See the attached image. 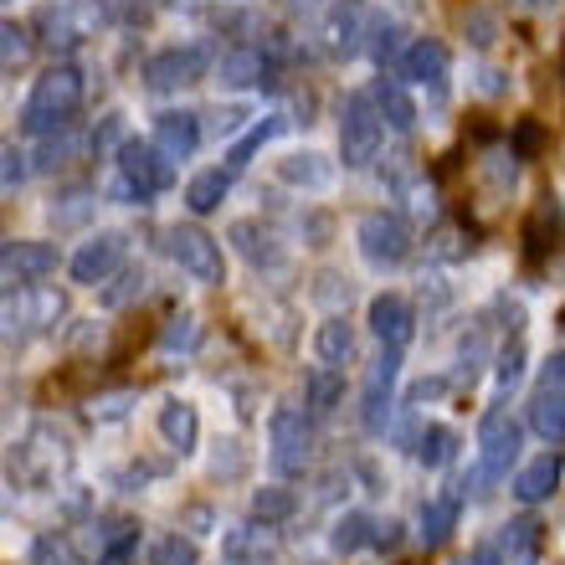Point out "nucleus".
Returning <instances> with one entry per match:
<instances>
[{
  "instance_id": "obj_44",
  "label": "nucleus",
  "mask_w": 565,
  "mask_h": 565,
  "mask_svg": "<svg viewBox=\"0 0 565 565\" xmlns=\"http://www.w3.org/2000/svg\"><path fill=\"white\" fill-rule=\"evenodd\" d=\"M73 154H77V139L67 135V129H62V135H46V145L36 149V170L46 175V170H57V164H67Z\"/></svg>"
},
{
  "instance_id": "obj_45",
  "label": "nucleus",
  "mask_w": 565,
  "mask_h": 565,
  "mask_svg": "<svg viewBox=\"0 0 565 565\" xmlns=\"http://www.w3.org/2000/svg\"><path fill=\"white\" fill-rule=\"evenodd\" d=\"M520 375H524V344L514 340L504 355H499V371H493V386H499V396H509V391L520 386Z\"/></svg>"
},
{
  "instance_id": "obj_52",
  "label": "nucleus",
  "mask_w": 565,
  "mask_h": 565,
  "mask_svg": "<svg viewBox=\"0 0 565 565\" xmlns=\"http://www.w3.org/2000/svg\"><path fill=\"white\" fill-rule=\"evenodd\" d=\"M185 524H195V535H211V530H216V509L191 504V509H185Z\"/></svg>"
},
{
  "instance_id": "obj_51",
  "label": "nucleus",
  "mask_w": 565,
  "mask_h": 565,
  "mask_svg": "<svg viewBox=\"0 0 565 565\" xmlns=\"http://www.w3.org/2000/svg\"><path fill=\"white\" fill-rule=\"evenodd\" d=\"M371 545L375 551H396V545H402V520H375Z\"/></svg>"
},
{
  "instance_id": "obj_48",
  "label": "nucleus",
  "mask_w": 565,
  "mask_h": 565,
  "mask_svg": "<svg viewBox=\"0 0 565 565\" xmlns=\"http://www.w3.org/2000/svg\"><path fill=\"white\" fill-rule=\"evenodd\" d=\"M0 160H6V175H0V185H6V191L26 185V175L36 170V164H26V149H15V145H6V154H0Z\"/></svg>"
},
{
  "instance_id": "obj_33",
  "label": "nucleus",
  "mask_w": 565,
  "mask_h": 565,
  "mask_svg": "<svg viewBox=\"0 0 565 565\" xmlns=\"http://www.w3.org/2000/svg\"><path fill=\"white\" fill-rule=\"evenodd\" d=\"M222 555H226V561H268V555H273L268 524L257 530V520H253V524H237V530H226V535H222Z\"/></svg>"
},
{
  "instance_id": "obj_10",
  "label": "nucleus",
  "mask_w": 565,
  "mask_h": 565,
  "mask_svg": "<svg viewBox=\"0 0 565 565\" xmlns=\"http://www.w3.org/2000/svg\"><path fill=\"white\" fill-rule=\"evenodd\" d=\"M396 381H402V350H381L365 371V386H360V427L381 437L391 427V402H396Z\"/></svg>"
},
{
  "instance_id": "obj_53",
  "label": "nucleus",
  "mask_w": 565,
  "mask_h": 565,
  "mask_svg": "<svg viewBox=\"0 0 565 565\" xmlns=\"http://www.w3.org/2000/svg\"><path fill=\"white\" fill-rule=\"evenodd\" d=\"M462 565H499V551H493V545H478V551L468 555Z\"/></svg>"
},
{
  "instance_id": "obj_26",
  "label": "nucleus",
  "mask_w": 565,
  "mask_h": 565,
  "mask_svg": "<svg viewBox=\"0 0 565 565\" xmlns=\"http://www.w3.org/2000/svg\"><path fill=\"white\" fill-rule=\"evenodd\" d=\"M93 540H98V565H124L139 551V520L108 514V520L93 524Z\"/></svg>"
},
{
  "instance_id": "obj_25",
  "label": "nucleus",
  "mask_w": 565,
  "mask_h": 565,
  "mask_svg": "<svg viewBox=\"0 0 565 565\" xmlns=\"http://www.w3.org/2000/svg\"><path fill=\"white\" fill-rule=\"evenodd\" d=\"M313 360H319V365H334V371H344V365L355 360V324H350L344 313H329L324 324L313 329Z\"/></svg>"
},
{
  "instance_id": "obj_34",
  "label": "nucleus",
  "mask_w": 565,
  "mask_h": 565,
  "mask_svg": "<svg viewBox=\"0 0 565 565\" xmlns=\"http://www.w3.org/2000/svg\"><path fill=\"white\" fill-rule=\"evenodd\" d=\"M412 458H417L422 468H447V462L458 458V431H452V427H437V422H427V427L417 431V447H412Z\"/></svg>"
},
{
  "instance_id": "obj_43",
  "label": "nucleus",
  "mask_w": 565,
  "mask_h": 565,
  "mask_svg": "<svg viewBox=\"0 0 565 565\" xmlns=\"http://www.w3.org/2000/svg\"><path fill=\"white\" fill-rule=\"evenodd\" d=\"M139 391H108V396H93V422H124L135 412Z\"/></svg>"
},
{
  "instance_id": "obj_18",
  "label": "nucleus",
  "mask_w": 565,
  "mask_h": 565,
  "mask_svg": "<svg viewBox=\"0 0 565 565\" xmlns=\"http://www.w3.org/2000/svg\"><path fill=\"white\" fill-rule=\"evenodd\" d=\"M561 478H565V458L561 452H540V458H530L520 468V473H514V483H509V493H514V499H520V504H545V499H555V489H561Z\"/></svg>"
},
{
  "instance_id": "obj_27",
  "label": "nucleus",
  "mask_w": 565,
  "mask_h": 565,
  "mask_svg": "<svg viewBox=\"0 0 565 565\" xmlns=\"http://www.w3.org/2000/svg\"><path fill=\"white\" fill-rule=\"evenodd\" d=\"M232 164H211V170H201V175H191V185H185V211L191 216H211V211H222L226 191H232Z\"/></svg>"
},
{
  "instance_id": "obj_35",
  "label": "nucleus",
  "mask_w": 565,
  "mask_h": 565,
  "mask_svg": "<svg viewBox=\"0 0 565 565\" xmlns=\"http://www.w3.org/2000/svg\"><path fill=\"white\" fill-rule=\"evenodd\" d=\"M98 211V191H88V185H67V191L52 195V206H46V216L57 226H83Z\"/></svg>"
},
{
  "instance_id": "obj_17",
  "label": "nucleus",
  "mask_w": 565,
  "mask_h": 565,
  "mask_svg": "<svg viewBox=\"0 0 565 565\" xmlns=\"http://www.w3.org/2000/svg\"><path fill=\"white\" fill-rule=\"evenodd\" d=\"M273 77V52L268 46H226L222 57H216V83L232 93L242 88H263Z\"/></svg>"
},
{
  "instance_id": "obj_8",
  "label": "nucleus",
  "mask_w": 565,
  "mask_h": 565,
  "mask_svg": "<svg viewBox=\"0 0 565 565\" xmlns=\"http://www.w3.org/2000/svg\"><path fill=\"white\" fill-rule=\"evenodd\" d=\"M530 431L540 443L565 447V350L540 365V381L530 391Z\"/></svg>"
},
{
  "instance_id": "obj_41",
  "label": "nucleus",
  "mask_w": 565,
  "mask_h": 565,
  "mask_svg": "<svg viewBox=\"0 0 565 565\" xmlns=\"http://www.w3.org/2000/svg\"><path fill=\"white\" fill-rule=\"evenodd\" d=\"M201 561V551H195V540L191 535H160L154 540V551H149V565H195Z\"/></svg>"
},
{
  "instance_id": "obj_47",
  "label": "nucleus",
  "mask_w": 565,
  "mask_h": 565,
  "mask_svg": "<svg viewBox=\"0 0 565 565\" xmlns=\"http://www.w3.org/2000/svg\"><path fill=\"white\" fill-rule=\"evenodd\" d=\"M483 360H489V334H483V329H473V340H462V344H458V365H462V375L473 381V375L483 371Z\"/></svg>"
},
{
  "instance_id": "obj_3",
  "label": "nucleus",
  "mask_w": 565,
  "mask_h": 565,
  "mask_svg": "<svg viewBox=\"0 0 565 565\" xmlns=\"http://www.w3.org/2000/svg\"><path fill=\"white\" fill-rule=\"evenodd\" d=\"M313 412L278 402L268 412V468L278 478H303L313 462Z\"/></svg>"
},
{
  "instance_id": "obj_30",
  "label": "nucleus",
  "mask_w": 565,
  "mask_h": 565,
  "mask_svg": "<svg viewBox=\"0 0 565 565\" xmlns=\"http://www.w3.org/2000/svg\"><path fill=\"white\" fill-rule=\"evenodd\" d=\"M21 458L31 462V473H36V478H52L57 468H67V458H73V452H67V437H62V431L36 427L26 443H21Z\"/></svg>"
},
{
  "instance_id": "obj_31",
  "label": "nucleus",
  "mask_w": 565,
  "mask_h": 565,
  "mask_svg": "<svg viewBox=\"0 0 565 565\" xmlns=\"http://www.w3.org/2000/svg\"><path fill=\"white\" fill-rule=\"evenodd\" d=\"M371 535H375L371 514H365V509H344L340 520L329 524V551H334V555H355V551H365V545H371Z\"/></svg>"
},
{
  "instance_id": "obj_16",
  "label": "nucleus",
  "mask_w": 565,
  "mask_h": 565,
  "mask_svg": "<svg viewBox=\"0 0 565 565\" xmlns=\"http://www.w3.org/2000/svg\"><path fill=\"white\" fill-rule=\"evenodd\" d=\"M149 139H154V149H160L164 160L180 164V160H191L195 149H201L206 129H201V114H191V108H164V114H154Z\"/></svg>"
},
{
  "instance_id": "obj_15",
  "label": "nucleus",
  "mask_w": 565,
  "mask_h": 565,
  "mask_svg": "<svg viewBox=\"0 0 565 565\" xmlns=\"http://www.w3.org/2000/svg\"><path fill=\"white\" fill-rule=\"evenodd\" d=\"M365 11L360 0H329L324 6V21H319V42H324L329 57H355L365 46Z\"/></svg>"
},
{
  "instance_id": "obj_36",
  "label": "nucleus",
  "mask_w": 565,
  "mask_h": 565,
  "mask_svg": "<svg viewBox=\"0 0 565 565\" xmlns=\"http://www.w3.org/2000/svg\"><path fill=\"white\" fill-rule=\"evenodd\" d=\"M298 514V493L294 489H282V483H268V489H253V520L257 524H282V520H294Z\"/></svg>"
},
{
  "instance_id": "obj_23",
  "label": "nucleus",
  "mask_w": 565,
  "mask_h": 565,
  "mask_svg": "<svg viewBox=\"0 0 565 565\" xmlns=\"http://www.w3.org/2000/svg\"><path fill=\"white\" fill-rule=\"evenodd\" d=\"M493 551H499V565H540L545 530H540V520H509L493 540Z\"/></svg>"
},
{
  "instance_id": "obj_24",
  "label": "nucleus",
  "mask_w": 565,
  "mask_h": 565,
  "mask_svg": "<svg viewBox=\"0 0 565 565\" xmlns=\"http://www.w3.org/2000/svg\"><path fill=\"white\" fill-rule=\"evenodd\" d=\"M278 180L294 191H329L334 185V160H324L319 149H294L288 160H278Z\"/></svg>"
},
{
  "instance_id": "obj_14",
  "label": "nucleus",
  "mask_w": 565,
  "mask_h": 565,
  "mask_svg": "<svg viewBox=\"0 0 565 565\" xmlns=\"http://www.w3.org/2000/svg\"><path fill=\"white\" fill-rule=\"evenodd\" d=\"M46 273H57V247H46V242H26V237H11L6 242V253H0V278L6 288H31V282H42Z\"/></svg>"
},
{
  "instance_id": "obj_22",
  "label": "nucleus",
  "mask_w": 565,
  "mask_h": 565,
  "mask_svg": "<svg viewBox=\"0 0 565 565\" xmlns=\"http://www.w3.org/2000/svg\"><path fill=\"white\" fill-rule=\"evenodd\" d=\"M458 514H462V493H458V489L431 493L427 504H422V514H417V540L427 545V551L447 545V535L458 530Z\"/></svg>"
},
{
  "instance_id": "obj_40",
  "label": "nucleus",
  "mask_w": 565,
  "mask_h": 565,
  "mask_svg": "<svg viewBox=\"0 0 565 565\" xmlns=\"http://www.w3.org/2000/svg\"><path fill=\"white\" fill-rule=\"evenodd\" d=\"M145 288H149L145 268H124L114 282H104V309H129L135 298H145Z\"/></svg>"
},
{
  "instance_id": "obj_2",
  "label": "nucleus",
  "mask_w": 565,
  "mask_h": 565,
  "mask_svg": "<svg viewBox=\"0 0 565 565\" xmlns=\"http://www.w3.org/2000/svg\"><path fill=\"white\" fill-rule=\"evenodd\" d=\"M170 180H175V164L154 149V139H124V145L114 149V180H108V195H114L119 206H149Z\"/></svg>"
},
{
  "instance_id": "obj_20",
  "label": "nucleus",
  "mask_w": 565,
  "mask_h": 565,
  "mask_svg": "<svg viewBox=\"0 0 565 565\" xmlns=\"http://www.w3.org/2000/svg\"><path fill=\"white\" fill-rule=\"evenodd\" d=\"M226 242L237 247L242 263H247L253 273H278L282 268V247H278V237H273L263 222H232Z\"/></svg>"
},
{
  "instance_id": "obj_46",
  "label": "nucleus",
  "mask_w": 565,
  "mask_h": 565,
  "mask_svg": "<svg viewBox=\"0 0 565 565\" xmlns=\"http://www.w3.org/2000/svg\"><path fill=\"white\" fill-rule=\"evenodd\" d=\"M458 21H462V36L473 46H493V36H499V21H493L489 11H478V6H468Z\"/></svg>"
},
{
  "instance_id": "obj_13",
  "label": "nucleus",
  "mask_w": 565,
  "mask_h": 565,
  "mask_svg": "<svg viewBox=\"0 0 565 565\" xmlns=\"http://www.w3.org/2000/svg\"><path fill=\"white\" fill-rule=\"evenodd\" d=\"M365 324H371V334L381 340V350H406L412 334H417V309H412V298H402V294H375L371 309H365Z\"/></svg>"
},
{
  "instance_id": "obj_7",
  "label": "nucleus",
  "mask_w": 565,
  "mask_h": 565,
  "mask_svg": "<svg viewBox=\"0 0 565 565\" xmlns=\"http://www.w3.org/2000/svg\"><path fill=\"white\" fill-rule=\"evenodd\" d=\"M164 257H170L191 282H206V288L226 282L222 242L211 237V232H201V226H180V222L164 226Z\"/></svg>"
},
{
  "instance_id": "obj_32",
  "label": "nucleus",
  "mask_w": 565,
  "mask_h": 565,
  "mask_svg": "<svg viewBox=\"0 0 565 565\" xmlns=\"http://www.w3.org/2000/svg\"><path fill=\"white\" fill-rule=\"evenodd\" d=\"M282 129H288V119H282V114H268V119L247 124V135H242V139H232V149H226V164H232V170H247V164H253V154H257V149H263V145H273V139H278Z\"/></svg>"
},
{
  "instance_id": "obj_55",
  "label": "nucleus",
  "mask_w": 565,
  "mask_h": 565,
  "mask_svg": "<svg viewBox=\"0 0 565 565\" xmlns=\"http://www.w3.org/2000/svg\"><path fill=\"white\" fill-rule=\"evenodd\" d=\"M514 6H520V11H551L555 0H514Z\"/></svg>"
},
{
  "instance_id": "obj_54",
  "label": "nucleus",
  "mask_w": 565,
  "mask_h": 565,
  "mask_svg": "<svg viewBox=\"0 0 565 565\" xmlns=\"http://www.w3.org/2000/svg\"><path fill=\"white\" fill-rule=\"evenodd\" d=\"M483 93H504V73H499V67H483Z\"/></svg>"
},
{
  "instance_id": "obj_56",
  "label": "nucleus",
  "mask_w": 565,
  "mask_h": 565,
  "mask_svg": "<svg viewBox=\"0 0 565 565\" xmlns=\"http://www.w3.org/2000/svg\"><path fill=\"white\" fill-rule=\"evenodd\" d=\"M164 6H175V11H201L206 0H164Z\"/></svg>"
},
{
  "instance_id": "obj_39",
  "label": "nucleus",
  "mask_w": 565,
  "mask_h": 565,
  "mask_svg": "<svg viewBox=\"0 0 565 565\" xmlns=\"http://www.w3.org/2000/svg\"><path fill=\"white\" fill-rule=\"evenodd\" d=\"M26 565H83V555L73 551L67 535H36L26 551Z\"/></svg>"
},
{
  "instance_id": "obj_29",
  "label": "nucleus",
  "mask_w": 565,
  "mask_h": 565,
  "mask_svg": "<svg viewBox=\"0 0 565 565\" xmlns=\"http://www.w3.org/2000/svg\"><path fill=\"white\" fill-rule=\"evenodd\" d=\"M303 406H309L313 417H334L344 406V371H334V365H313L309 375H303Z\"/></svg>"
},
{
  "instance_id": "obj_1",
  "label": "nucleus",
  "mask_w": 565,
  "mask_h": 565,
  "mask_svg": "<svg viewBox=\"0 0 565 565\" xmlns=\"http://www.w3.org/2000/svg\"><path fill=\"white\" fill-rule=\"evenodd\" d=\"M83 98H88V77L77 73L73 62H52V67L31 83L26 104H21V129L36 139L62 135V129L77 119Z\"/></svg>"
},
{
  "instance_id": "obj_42",
  "label": "nucleus",
  "mask_w": 565,
  "mask_h": 565,
  "mask_svg": "<svg viewBox=\"0 0 565 565\" xmlns=\"http://www.w3.org/2000/svg\"><path fill=\"white\" fill-rule=\"evenodd\" d=\"M0 62H6V73H15V67L31 62V31L21 26V21H6V26H0Z\"/></svg>"
},
{
  "instance_id": "obj_11",
  "label": "nucleus",
  "mask_w": 565,
  "mask_h": 565,
  "mask_svg": "<svg viewBox=\"0 0 565 565\" xmlns=\"http://www.w3.org/2000/svg\"><path fill=\"white\" fill-rule=\"evenodd\" d=\"M124 257H129V232H93L73 257H67V273L83 288H104L124 273Z\"/></svg>"
},
{
  "instance_id": "obj_5",
  "label": "nucleus",
  "mask_w": 565,
  "mask_h": 565,
  "mask_svg": "<svg viewBox=\"0 0 565 565\" xmlns=\"http://www.w3.org/2000/svg\"><path fill=\"white\" fill-rule=\"evenodd\" d=\"M381 145H386V119H381L371 88L350 93L344 108H340V160H344V170H371L375 154H381Z\"/></svg>"
},
{
  "instance_id": "obj_12",
  "label": "nucleus",
  "mask_w": 565,
  "mask_h": 565,
  "mask_svg": "<svg viewBox=\"0 0 565 565\" xmlns=\"http://www.w3.org/2000/svg\"><path fill=\"white\" fill-rule=\"evenodd\" d=\"M15 319H21L26 334H52V329L67 319V294H62V288H46V282H31V288L6 298V324L15 329Z\"/></svg>"
},
{
  "instance_id": "obj_21",
  "label": "nucleus",
  "mask_w": 565,
  "mask_h": 565,
  "mask_svg": "<svg viewBox=\"0 0 565 565\" xmlns=\"http://www.w3.org/2000/svg\"><path fill=\"white\" fill-rule=\"evenodd\" d=\"M154 427H160V437H164V447L170 452H195V443H201V412H195L185 396H170V402L160 406V417H154Z\"/></svg>"
},
{
  "instance_id": "obj_19",
  "label": "nucleus",
  "mask_w": 565,
  "mask_h": 565,
  "mask_svg": "<svg viewBox=\"0 0 565 565\" xmlns=\"http://www.w3.org/2000/svg\"><path fill=\"white\" fill-rule=\"evenodd\" d=\"M402 77L417 83V88L443 93L447 88V46L437 36H417V42L402 52Z\"/></svg>"
},
{
  "instance_id": "obj_28",
  "label": "nucleus",
  "mask_w": 565,
  "mask_h": 565,
  "mask_svg": "<svg viewBox=\"0 0 565 565\" xmlns=\"http://www.w3.org/2000/svg\"><path fill=\"white\" fill-rule=\"evenodd\" d=\"M371 98L375 108H381V119H386L391 135H412L417 129V104H412V93L402 88V83H391V77H381V83H371Z\"/></svg>"
},
{
  "instance_id": "obj_37",
  "label": "nucleus",
  "mask_w": 565,
  "mask_h": 565,
  "mask_svg": "<svg viewBox=\"0 0 565 565\" xmlns=\"http://www.w3.org/2000/svg\"><path fill=\"white\" fill-rule=\"evenodd\" d=\"M365 46H371V57L381 62V67H402V26L391 21V15H375L371 31H365Z\"/></svg>"
},
{
  "instance_id": "obj_9",
  "label": "nucleus",
  "mask_w": 565,
  "mask_h": 565,
  "mask_svg": "<svg viewBox=\"0 0 565 565\" xmlns=\"http://www.w3.org/2000/svg\"><path fill=\"white\" fill-rule=\"evenodd\" d=\"M211 67V52L201 42H185V46H160L145 57V88L149 93H180L201 83Z\"/></svg>"
},
{
  "instance_id": "obj_4",
  "label": "nucleus",
  "mask_w": 565,
  "mask_h": 565,
  "mask_svg": "<svg viewBox=\"0 0 565 565\" xmlns=\"http://www.w3.org/2000/svg\"><path fill=\"white\" fill-rule=\"evenodd\" d=\"M355 247L371 273H396L412 263V226L396 211H365L355 222Z\"/></svg>"
},
{
  "instance_id": "obj_50",
  "label": "nucleus",
  "mask_w": 565,
  "mask_h": 565,
  "mask_svg": "<svg viewBox=\"0 0 565 565\" xmlns=\"http://www.w3.org/2000/svg\"><path fill=\"white\" fill-rule=\"evenodd\" d=\"M242 468H247V458L237 452V443H226V452H216V458H211V473H216V478H237Z\"/></svg>"
},
{
  "instance_id": "obj_6",
  "label": "nucleus",
  "mask_w": 565,
  "mask_h": 565,
  "mask_svg": "<svg viewBox=\"0 0 565 565\" xmlns=\"http://www.w3.org/2000/svg\"><path fill=\"white\" fill-rule=\"evenodd\" d=\"M520 443H524V431L504 406L483 412V422H478V468H473L478 493H489L493 483H504L514 458H520Z\"/></svg>"
},
{
  "instance_id": "obj_49",
  "label": "nucleus",
  "mask_w": 565,
  "mask_h": 565,
  "mask_svg": "<svg viewBox=\"0 0 565 565\" xmlns=\"http://www.w3.org/2000/svg\"><path fill=\"white\" fill-rule=\"evenodd\" d=\"M447 391H452V381H447V375H431V381H417V386L406 391V406H427V402H443Z\"/></svg>"
},
{
  "instance_id": "obj_38",
  "label": "nucleus",
  "mask_w": 565,
  "mask_h": 565,
  "mask_svg": "<svg viewBox=\"0 0 565 565\" xmlns=\"http://www.w3.org/2000/svg\"><path fill=\"white\" fill-rule=\"evenodd\" d=\"M195 344H201V319H195V313H175V319H170V324L160 329V355H191Z\"/></svg>"
}]
</instances>
